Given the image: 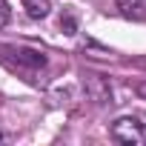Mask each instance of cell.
Segmentation results:
<instances>
[{
	"label": "cell",
	"instance_id": "obj_2",
	"mask_svg": "<svg viewBox=\"0 0 146 146\" xmlns=\"http://www.w3.org/2000/svg\"><path fill=\"white\" fill-rule=\"evenodd\" d=\"M117 9H120V15L123 17H129V20H143V0H117Z\"/></svg>",
	"mask_w": 146,
	"mask_h": 146
},
{
	"label": "cell",
	"instance_id": "obj_4",
	"mask_svg": "<svg viewBox=\"0 0 146 146\" xmlns=\"http://www.w3.org/2000/svg\"><path fill=\"white\" fill-rule=\"evenodd\" d=\"M9 17H12V9H9V3H6V0H0V29H3V26L9 23Z\"/></svg>",
	"mask_w": 146,
	"mask_h": 146
},
{
	"label": "cell",
	"instance_id": "obj_3",
	"mask_svg": "<svg viewBox=\"0 0 146 146\" xmlns=\"http://www.w3.org/2000/svg\"><path fill=\"white\" fill-rule=\"evenodd\" d=\"M23 9L29 12V17H35V20H43L46 15H49V0H23Z\"/></svg>",
	"mask_w": 146,
	"mask_h": 146
},
{
	"label": "cell",
	"instance_id": "obj_5",
	"mask_svg": "<svg viewBox=\"0 0 146 146\" xmlns=\"http://www.w3.org/2000/svg\"><path fill=\"white\" fill-rule=\"evenodd\" d=\"M137 95H140V98H146V83H140V86H137Z\"/></svg>",
	"mask_w": 146,
	"mask_h": 146
},
{
	"label": "cell",
	"instance_id": "obj_1",
	"mask_svg": "<svg viewBox=\"0 0 146 146\" xmlns=\"http://www.w3.org/2000/svg\"><path fill=\"white\" fill-rule=\"evenodd\" d=\"M112 140H117L123 146H146V123L132 115L117 117L112 123Z\"/></svg>",
	"mask_w": 146,
	"mask_h": 146
},
{
	"label": "cell",
	"instance_id": "obj_6",
	"mask_svg": "<svg viewBox=\"0 0 146 146\" xmlns=\"http://www.w3.org/2000/svg\"><path fill=\"white\" fill-rule=\"evenodd\" d=\"M3 140H6V137H3V135H0V143H3Z\"/></svg>",
	"mask_w": 146,
	"mask_h": 146
}]
</instances>
